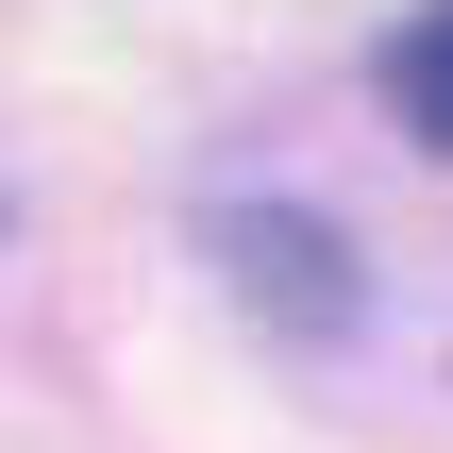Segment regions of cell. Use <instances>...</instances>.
Wrapping results in <instances>:
<instances>
[{
    "label": "cell",
    "mask_w": 453,
    "mask_h": 453,
    "mask_svg": "<svg viewBox=\"0 0 453 453\" xmlns=\"http://www.w3.org/2000/svg\"><path fill=\"white\" fill-rule=\"evenodd\" d=\"M387 101H403V134L453 168V0H420V17L387 34Z\"/></svg>",
    "instance_id": "2"
},
{
    "label": "cell",
    "mask_w": 453,
    "mask_h": 453,
    "mask_svg": "<svg viewBox=\"0 0 453 453\" xmlns=\"http://www.w3.org/2000/svg\"><path fill=\"white\" fill-rule=\"evenodd\" d=\"M219 269H235L286 336H336V319L370 303V286H353V252H336L319 219H286V202H235V219H219Z\"/></svg>",
    "instance_id": "1"
}]
</instances>
